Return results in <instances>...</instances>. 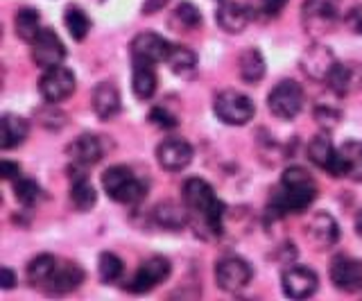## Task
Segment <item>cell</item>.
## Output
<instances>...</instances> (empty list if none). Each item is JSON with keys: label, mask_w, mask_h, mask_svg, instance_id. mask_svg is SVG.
<instances>
[{"label": "cell", "mask_w": 362, "mask_h": 301, "mask_svg": "<svg viewBox=\"0 0 362 301\" xmlns=\"http://www.w3.org/2000/svg\"><path fill=\"white\" fill-rule=\"evenodd\" d=\"M28 281L45 295H68L82 285L84 270L77 263L62 261L52 254H41L28 265Z\"/></svg>", "instance_id": "obj_1"}, {"label": "cell", "mask_w": 362, "mask_h": 301, "mask_svg": "<svg viewBox=\"0 0 362 301\" xmlns=\"http://www.w3.org/2000/svg\"><path fill=\"white\" fill-rule=\"evenodd\" d=\"M317 199V184L303 168H288L283 172L279 186L272 193L267 211L272 218H286L301 213Z\"/></svg>", "instance_id": "obj_2"}, {"label": "cell", "mask_w": 362, "mask_h": 301, "mask_svg": "<svg viewBox=\"0 0 362 301\" xmlns=\"http://www.w3.org/2000/svg\"><path fill=\"white\" fill-rule=\"evenodd\" d=\"M181 197H184V206L188 211V216L192 220H197L202 229H206L213 236H220L224 229L226 206L215 195L213 186L199 179V177H190V179L184 182Z\"/></svg>", "instance_id": "obj_3"}, {"label": "cell", "mask_w": 362, "mask_h": 301, "mask_svg": "<svg viewBox=\"0 0 362 301\" xmlns=\"http://www.w3.org/2000/svg\"><path fill=\"white\" fill-rule=\"evenodd\" d=\"M102 186L107 195L118 204H139L147 195V184L136 177L127 165H113L102 175Z\"/></svg>", "instance_id": "obj_4"}, {"label": "cell", "mask_w": 362, "mask_h": 301, "mask_svg": "<svg viewBox=\"0 0 362 301\" xmlns=\"http://www.w3.org/2000/svg\"><path fill=\"white\" fill-rule=\"evenodd\" d=\"M213 111L222 122H226V125L240 127V125H247V122L254 118L256 107H254L249 95L229 88V91L218 93V98H215V102H213Z\"/></svg>", "instance_id": "obj_5"}, {"label": "cell", "mask_w": 362, "mask_h": 301, "mask_svg": "<svg viewBox=\"0 0 362 301\" xmlns=\"http://www.w3.org/2000/svg\"><path fill=\"white\" fill-rule=\"evenodd\" d=\"M269 111L281 120H292L303 109V88L294 80L279 82L267 95Z\"/></svg>", "instance_id": "obj_6"}, {"label": "cell", "mask_w": 362, "mask_h": 301, "mask_svg": "<svg viewBox=\"0 0 362 301\" xmlns=\"http://www.w3.org/2000/svg\"><path fill=\"white\" fill-rule=\"evenodd\" d=\"M254 276L252 265H249L240 256H224V259L215 265V281L224 290V293H238L249 285Z\"/></svg>", "instance_id": "obj_7"}, {"label": "cell", "mask_w": 362, "mask_h": 301, "mask_svg": "<svg viewBox=\"0 0 362 301\" xmlns=\"http://www.w3.org/2000/svg\"><path fill=\"white\" fill-rule=\"evenodd\" d=\"M170 272H173V265H170L168 259H163V256H152V259H147L139 270H136L132 281L127 283V290L134 295L150 293L158 283L165 281Z\"/></svg>", "instance_id": "obj_8"}, {"label": "cell", "mask_w": 362, "mask_h": 301, "mask_svg": "<svg viewBox=\"0 0 362 301\" xmlns=\"http://www.w3.org/2000/svg\"><path fill=\"white\" fill-rule=\"evenodd\" d=\"M39 91L45 102H62V100L71 98L75 93V75L73 71L64 69V66H52L39 80Z\"/></svg>", "instance_id": "obj_9"}, {"label": "cell", "mask_w": 362, "mask_h": 301, "mask_svg": "<svg viewBox=\"0 0 362 301\" xmlns=\"http://www.w3.org/2000/svg\"><path fill=\"white\" fill-rule=\"evenodd\" d=\"M30 46H32V61L43 71L52 69V66H62V61L66 59L64 43L50 28H43Z\"/></svg>", "instance_id": "obj_10"}, {"label": "cell", "mask_w": 362, "mask_h": 301, "mask_svg": "<svg viewBox=\"0 0 362 301\" xmlns=\"http://www.w3.org/2000/svg\"><path fill=\"white\" fill-rule=\"evenodd\" d=\"M305 238L310 240L315 249H331L339 240V227L331 213L326 211H317L305 222Z\"/></svg>", "instance_id": "obj_11"}, {"label": "cell", "mask_w": 362, "mask_h": 301, "mask_svg": "<svg viewBox=\"0 0 362 301\" xmlns=\"http://www.w3.org/2000/svg\"><path fill=\"white\" fill-rule=\"evenodd\" d=\"M192 157H195V150L184 138H168L156 148V161L168 172H181L188 168Z\"/></svg>", "instance_id": "obj_12"}, {"label": "cell", "mask_w": 362, "mask_h": 301, "mask_svg": "<svg viewBox=\"0 0 362 301\" xmlns=\"http://www.w3.org/2000/svg\"><path fill=\"white\" fill-rule=\"evenodd\" d=\"M335 64H337V59H335L333 50L322 46V43H315V46L305 48L301 54V61H299L301 71L315 82H326L331 71L335 69Z\"/></svg>", "instance_id": "obj_13"}, {"label": "cell", "mask_w": 362, "mask_h": 301, "mask_svg": "<svg viewBox=\"0 0 362 301\" xmlns=\"http://www.w3.org/2000/svg\"><path fill=\"white\" fill-rule=\"evenodd\" d=\"M281 285H283L286 297H290V299H308L317 293L320 278H317V274L310 270V267L294 265L283 272Z\"/></svg>", "instance_id": "obj_14"}, {"label": "cell", "mask_w": 362, "mask_h": 301, "mask_svg": "<svg viewBox=\"0 0 362 301\" xmlns=\"http://www.w3.org/2000/svg\"><path fill=\"white\" fill-rule=\"evenodd\" d=\"M173 43L158 37L156 32H143V35L134 37L132 41V61H145V64H161L168 59V52Z\"/></svg>", "instance_id": "obj_15"}, {"label": "cell", "mask_w": 362, "mask_h": 301, "mask_svg": "<svg viewBox=\"0 0 362 301\" xmlns=\"http://www.w3.org/2000/svg\"><path fill=\"white\" fill-rule=\"evenodd\" d=\"M337 3L339 0H305L301 7L305 30L324 32L326 28H331L339 16Z\"/></svg>", "instance_id": "obj_16"}, {"label": "cell", "mask_w": 362, "mask_h": 301, "mask_svg": "<svg viewBox=\"0 0 362 301\" xmlns=\"http://www.w3.org/2000/svg\"><path fill=\"white\" fill-rule=\"evenodd\" d=\"M328 274H331V283L342 293H356L362 288V261L351 256H335Z\"/></svg>", "instance_id": "obj_17"}, {"label": "cell", "mask_w": 362, "mask_h": 301, "mask_svg": "<svg viewBox=\"0 0 362 301\" xmlns=\"http://www.w3.org/2000/svg\"><path fill=\"white\" fill-rule=\"evenodd\" d=\"M326 84L331 86V91L339 98L356 93L362 88V64L358 61H337L335 69L328 75Z\"/></svg>", "instance_id": "obj_18"}, {"label": "cell", "mask_w": 362, "mask_h": 301, "mask_svg": "<svg viewBox=\"0 0 362 301\" xmlns=\"http://www.w3.org/2000/svg\"><path fill=\"white\" fill-rule=\"evenodd\" d=\"M66 152H68V157H71L73 165L88 168V165H95L102 159L105 145H102L100 136H95V134H82V136L68 145Z\"/></svg>", "instance_id": "obj_19"}, {"label": "cell", "mask_w": 362, "mask_h": 301, "mask_svg": "<svg viewBox=\"0 0 362 301\" xmlns=\"http://www.w3.org/2000/svg\"><path fill=\"white\" fill-rule=\"evenodd\" d=\"M333 177H346L351 182H362V143L346 141L337 150L335 172Z\"/></svg>", "instance_id": "obj_20"}, {"label": "cell", "mask_w": 362, "mask_h": 301, "mask_svg": "<svg viewBox=\"0 0 362 301\" xmlns=\"http://www.w3.org/2000/svg\"><path fill=\"white\" fill-rule=\"evenodd\" d=\"M93 111L100 120H111L120 114V91L113 82H100L93 88Z\"/></svg>", "instance_id": "obj_21"}, {"label": "cell", "mask_w": 362, "mask_h": 301, "mask_svg": "<svg viewBox=\"0 0 362 301\" xmlns=\"http://www.w3.org/2000/svg\"><path fill=\"white\" fill-rule=\"evenodd\" d=\"M215 20H218V25L224 32H229V35H238V32H243L249 20H252V12H249V7L243 5V3L226 0V3H222L218 7V12H215Z\"/></svg>", "instance_id": "obj_22"}, {"label": "cell", "mask_w": 362, "mask_h": 301, "mask_svg": "<svg viewBox=\"0 0 362 301\" xmlns=\"http://www.w3.org/2000/svg\"><path fill=\"white\" fill-rule=\"evenodd\" d=\"M308 159L317 165V168L326 170L333 177L335 172V161H337V150L333 148V141L328 138V134H317V136L308 143Z\"/></svg>", "instance_id": "obj_23"}, {"label": "cell", "mask_w": 362, "mask_h": 301, "mask_svg": "<svg viewBox=\"0 0 362 301\" xmlns=\"http://www.w3.org/2000/svg\"><path fill=\"white\" fill-rule=\"evenodd\" d=\"M0 125H3V131H0V148L3 150L18 148L30 134V122L21 116H14V114H5Z\"/></svg>", "instance_id": "obj_24"}, {"label": "cell", "mask_w": 362, "mask_h": 301, "mask_svg": "<svg viewBox=\"0 0 362 301\" xmlns=\"http://www.w3.org/2000/svg\"><path fill=\"white\" fill-rule=\"evenodd\" d=\"M75 175H71V202L75 204L77 211H88L93 208L98 202V193L95 188L90 186V182L86 179V175L82 172L79 165H75Z\"/></svg>", "instance_id": "obj_25"}, {"label": "cell", "mask_w": 362, "mask_h": 301, "mask_svg": "<svg viewBox=\"0 0 362 301\" xmlns=\"http://www.w3.org/2000/svg\"><path fill=\"white\" fill-rule=\"evenodd\" d=\"M134 71H132V91L139 100H150L156 93V73H154V64H145V61H132Z\"/></svg>", "instance_id": "obj_26"}, {"label": "cell", "mask_w": 362, "mask_h": 301, "mask_svg": "<svg viewBox=\"0 0 362 301\" xmlns=\"http://www.w3.org/2000/svg\"><path fill=\"white\" fill-rule=\"evenodd\" d=\"M238 71H240V77L247 84H258L265 77V59L260 50L256 48H247L240 52L238 57Z\"/></svg>", "instance_id": "obj_27"}, {"label": "cell", "mask_w": 362, "mask_h": 301, "mask_svg": "<svg viewBox=\"0 0 362 301\" xmlns=\"http://www.w3.org/2000/svg\"><path fill=\"white\" fill-rule=\"evenodd\" d=\"M188 211L186 206L181 208L173 202H163V204H158L154 208V220H156V225L158 227H163L168 231H179V229H184L188 225Z\"/></svg>", "instance_id": "obj_28"}, {"label": "cell", "mask_w": 362, "mask_h": 301, "mask_svg": "<svg viewBox=\"0 0 362 301\" xmlns=\"http://www.w3.org/2000/svg\"><path fill=\"white\" fill-rule=\"evenodd\" d=\"M14 28H16V35L23 41L32 43L34 39L39 37V32L43 30L41 28V14L37 12V9H32V7H23L14 16Z\"/></svg>", "instance_id": "obj_29"}, {"label": "cell", "mask_w": 362, "mask_h": 301, "mask_svg": "<svg viewBox=\"0 0 362 301\" xmlns=\"http://www.w3.org/2000/svg\"><path fill=\"white\" fill-rule=\"evenodd\" d=\"M199 25H202V14L192 3L177 5L173 16H170V28H175L177 32H181V30L190 32V30H197Z\"/></svg>", "instance_id": "obj_30"}, {"label": "cell", "mask_w": 362, "mask_h": 301, "mask_svg": "<svg viewBox=\"0 0 362 301\" xmlns=\"http://www.w3.org/2000/svg\"><path fill=\"white\" fill-rule=\"evenodd\" d=\"M165 64L170 66V71H173V73H177V75H188V73L195 71L197 54L192 52L190 48H184V46H170Z\"/></svg>", "instance_id": "obj_31"}, {"label": "cell", "mask_w": 362, "mask_h": 301, "mask_svg": "<svg viewBox=\"0 0 362 301\" xmlns=\"http://www.w3.org/2000/svg\"><path fill=\"white\" fill-rule=\"evenodd\" d=\"M14 197H16V202L23 204L25 208H34V206L41 204L43 199H45V193H43V188L37 182H32V179H18L14 184Z\"/></svg>", "instance_id": "obj_32"}, {"label": "cell", "mask_w": 362, "mask_h": 301, "mask_svg": "<svg viewBox=\"0 0 362 301\" xmlns=\"http://www.w3.org/2000/svg\"><path fill=\"white\" fill-rule=\"evenodd\" d=\"M64 23H66L68 35H71L75 41H84L86 35H88V30H90V20H88V16H86L79 7H73V5L66 9Z\"/></svg>", "instance_id": "obj_33"}, {"label": "cell", "mask_w": 362, "mask_h": 301, "mask_svg": "<svg viewBox=\"0 0 362 301\" xmlns=\"http://www.w3.org/2000/svg\"><path fill=\"white\" fill-rule=\"evenodd\" d=\"M98 272H100V278L105 283H116L124 272V265L116 254L102 252L100 259H98Z\"/></svg>", "instance_id": "obj_34"}, {"label": "cell", "mask_w": 362, "mask_h": 301, "mask_svg": "<svg viewBox=\"0 0 362 301\" xmlns=\"http://www.w3.org/2000/svg\"><path fill=\"white\" fill-rule=\"evenodd\" d=\"M288 3L290 0H249L247 7H249V12H252V18L269 20V18H276Z\"/></svg>", "instance_id": "obj_35"}, {"label": "cell", "mask_w": 362, "mask_h": 301, "mask_svg": "<svg viewBox=\"0 0 362 301\" xmlns=\"http://www.w3.org/2000/svg\"><path fill=\"white\" fill-rule=\"evenodd\" d=\"M37 118H39L41 125L48 127V129H62L66 125V114L57 109L52 102H48V107H41L37 111Z\"/></svg>", "instance_id": "obj_36"}, {"label": "cell", "mask_w": 362, "mask_h": 301, "mask_svg": "<svg viewBox=\"0 0 362 301\" xmlns=\"http://www.w3.org/2000/svg\"><path fill=\"white\" fill-rule=\"evenodd\" d=\"M315 120L320 122L322 127L333 129L337 122H339V111H335L331 107H317L315 109Z\"/></svg>", "instance_id": "obj_37"}, {"label": "cell", "mask_w": 362, "mask_h": 301, "mask_svg": "<svg viewBox=\"0 0 362 301\" xmlns=\"http://www.w3.org/2000/svg\"><path fill=\"white\" fill-rule=\"evenodd\" d=\"M150 120L154 122L156 127H163V129H173V127H177V118H175L173 114H168V111L161 109V107L152 109Z\"/></svg>", "instance_id": "obj_38"}, {"label": "cell", "mask_w": 362, "mask_h": 301, "mask_svg": "<svg viewBox=\"0 0 362 301\" xmlns=\"http://www.w3.org/2000/svg\"><path fill=\"white\" fill-rule=\"evenodd\" d=\"M0 175H3V179H16L21 175V165L11 161H3L0 163Z\"/></svg>", "instance_id": "obj_39"}, {"label": "cell", "mask_w": 362, "mask_h": 301, "mask_svg": "<svg viewBox=\"0 0 362 301\" xmlns=\"http://www.w3.org/2000/svg\"><path fill=\"white\" fill-rule=\"evenodd\" d=\"M349 25L354 32H358V35H362V5H358L354 12L349 14Z\"/></svg>", "instance_id": "obj_40"}, {"label": "cell", "mask_w": 362, "mask_h": 301, "mask_svg": "<svg viewBox=\"0 0 362 301\" xmlns=\"http://www.w3.org/2000/svg\"><path fill=\"white\" fill-rule=\"evenodd\" d=\"M0 274H3V281H0V283H3V288L5 290H11V288H14L16 285V274L14 272H11V267H3V270H0Z\"/></svg>", "instance_id": "obj_41"}, {"label": "cell", "mask_w": 362, "mask_h": 301, "mask_svg": "<svg viewBox=\"0 0 362 301\" xmlns=\"http://www.w3.org/2000/svg\"><path fill=\"white\" fill-rule=\"evenodd\" d=\"M356 231H358V236L362 238V211L356 216Z\"/></svg>", "instance_id": "obj_42"}]
</instances>
